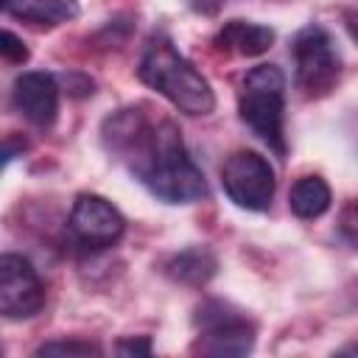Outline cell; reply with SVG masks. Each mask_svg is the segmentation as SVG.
Returning a JSON list of instances; mask_svg holds the SVG:
<instances>
[{
    "instance_id": "6da1fadb",
    "label": "cell",
    "mask_w": 358,
    "mask_h": 358,
    "mask_svg": "<svg viewBox=\"0 0 358 358\" xmlns=\"http://www.w3.org/2000/svg\"><path fill=\"white\" fill-rule=\"evenodd\" d=\"M103 145L131 176L165 204H193L207 196V182L190 159L182 131L168 117H151L145 106H129L103 120Z\"/></svg>"
},
{
    "instance_id": "7a4b0ae2",
    "label": "cell",
    "mask_w": 358,
    "mask_h": 358,
    "mask_svg": "<svg viewBox=\"0 0 358 358\" xmlns=\"http://www.w3.org/2000/svg\"><path fill=\"white\" fill-rule=\"evenodd\" d=\"M137 76L145 87L159 92L185 115H210L215 109V92L210 81L173 48V42L162 34L151 36L143 48Z\"/></svg>"
},
{
    "instance_id": "3957f363",
    "label": "cell",
    "mask_w": 358,
    "mask_h": 358,
    "mask_svg": "<svg viewBox=\"0 0 358 358\" xmlns=\"http://www.w3.org/2000/svg\"><path fill=\"white\" fill-rule=\"evenodd\" d=\"M238 115L274 154H285V76L277 64H257L241 78Z\"/></svg>"
},
{
    "instance_id": "277c9868",
    "label": "cell",
    "mask_w": 358,
    "mask_h": 358,
    "mask_svg": "<svg viewBox=\"0 0 358 358\" xmlns=\"http://www.w3.org/2000/svg\"><path fill=\"white\" fill-rule=\"evenodd\" d=\"M294 73L296 87L308 98L327 95L341 76V56L336 50L333 36L322 25H305L294 36Z\"/></svg>"
},
{
    "instance_id": "5b68a950",
    "label": "cell",
    "mask_w": 358,
    "mask_h": 358,
    "mask_svg": "<svg viewBox=\"0 0 358 358\" xmlns=\"http://www.w3.org/2000/svg\"><path fill=\"white\" fill-rule=\"evenodd\" d=\"M221 187L241 210L266 213L277 190L274 168L263 154L252 148H238L221 165Z\"/></svg>"
},
{
    "instance_id": "8992f818",
    "label": "cell",
    "mask_w": 358,
    "mask_h": 358,
    "mask_svg": "<svg viewBox=\"0 0 358 358\" xmlns=\"http://www.w3.org/2000/svg\"><path fill=\"white\" fill-rule=\"evenodd\" d=\"M199 336L196 350L207 355H246L255 347V322L243 316V310L232 308L221 299H207L196 308L193 316Z\"/></svg>"
},
{
    "instance_id": "52a82bcc",
    "label": "cell",
    "mask_w": 358,
    "mask_h": 358,
    "mask_svg": "<svg viewBox=\"0 0 358 358\" xmlns=\"http://www.w3.org/2000/svg\"><path fill=\"white\" fill-rule=\"evenodd\" d=\"M67 229L81 246L106 249L123 238L126 218L109 199L98 193H78L73 201L70 218H67Z\"/></svg>"
},
{
    "instance_id": "ba28073f",
    "label": "cell",
    "mask_w": 358,
    "mask_h": 358,
    "mask_svg": "<svg viewBox=\"0 0 358 358\" xmlns=\"http://www.w3.org/2000/svg\"><path fill=\"white\" fill-rule=\"evenodd\" d=\"M45 305V285L22 255L0 257V310L6 319H31Z\"/></svg>"
},
{
    "instance_id": "9c48e42d",
    "label": "cell",
    "mask_w": 358,
    "mask_h": 358,
    "mask_svg": "<svg viewBox=\"0 0 358 358\" xmlns=\"http://www.w3.org/2000/svg\"><path fill=\"white\" fill-rule=\"evenodd\" d=\"M11 103L31 126L50 129L59 115V84L45 70L20 73L11 87Z\"/></svg>"
},
{
    "instance_id": "30bf717a",
    "label": "cell",
    "mask_w": 358,
    "mask_h": 358,
    "mask_svg": "<svg viewBox=\"0 0 358 358\" xmlns=\"http://www.w3.org/2000/svg\"><path fill=\"white\" fill-rule=\"evenodd\" d=\"M215 48L238 56H260L274 45V31L268 25L246 22V20H229L215 34Z\"/></svg>"
},
{
    "instance_id": "8fae6325",
    "label": "cell",
    "mask_w": 358,
    "mask_h": 358,
    "mask_svg": "<svg viewBox=\"0 0 358 358\" xmlns=\"http://www.w3.org/2000/svg\"><path fill=\"white\" fill-rule=\"evenodd\" d=\"M162 271L182 285H204L215 277L218 260L207 246H187L176 255H171L162 266Z\"/></svg>"
},
{
    "instance_id": "7c38bea8",
    "label": "cell",
    "mask_w": 358,
    "mask_h": 358,
    "mask_svg": "<svg viewBox=\"0 0 358 358\" xmlns=\"http://www.w3.org/2000/svg\"><path fill=\"white\" fill-rule=\"evenodd\" d=\"M8 17L34 22V25H62L78 17V0H3Z\"/></svg>"
},
{
    "instance_id": "4fadbf2b",
    "label": "cell",
    "mask_w": 358,
    "mask_h": 358,
    "mask_svg": "<svg viewBox=\"0 0 358 358\" xmlns=\"http://www.w3.org/2000/svg\"><path fill=\"white\" fill-rule=\"evenodd\" d=\"M333 204V193L322 176H299L288 193V207L296 218H322Z\"/></svg>"
},
{
    "instance_id": "5bb4252c",
    "label": "cell",
    "mask_w": 358,
    "mask_h": 358,
    "mask_svg": "<svg viewBox=\"0 0 358 358\" xmlns=\"http://www.w3.org/2000/svg\"><path fill=\"white\" fill-rule=\"evenodd\" d=\"M36 355H101V347L92 341L70 338V341H48L36 347Z\"/></svg>"
},
{
    "instance_id": "9a60e30c",
    "label": "cell",
    "mask_w": 358,
    "mask_h": 358,
    "mask_svg": "<svg viewBox=\"0 0 358 358\" xmlns=\"http://www.w3.org/2000/svg\"><path fill=\"white\" fill-rule=\"evenodd\" d=\"M338 238L347 241L352 249H358V201H347L338 213Z\"/></svg>"
},
{
    "instance_id": "2e32d148",
    "label": "cell",
    "mask_w": 358,
    "mask_h": 358,
    "mask_svg": "<svg viewBox=\"0 0 358 358\" xmlns=\"http://www.w3.org/2000/svg\"><path fill=\"white\" fill-rule=\"evenodd\" d=\"M0 53H3V59L6 62H11V64H22L25 59H28V48H25V42L14 34V31H3V39H0Z\"/></svg>"
},
{
    "instance_id": "e0dca14e",
    "label": "cell",
    "mask_w": 358,
    "mask_h": 358,
    "mask_svg": "<svg viewBox=\"0 0 358 358\" xmlns=\"http://www.w3.org/2000/svg\"><path fill=\"white\" fill-rule=\"evenodd\" d=\"M117 352H123V355H137V352H151V341L145 338V336H140V338H123L120 344H117Z\"/></svg>"
},
{
    "instance_id": "ac0fdd59",
    "label": "cell",
    "mask_w": 358,
    "mask_h": 358,
    "mask_svg": "<svg viewBox=\"0 0 358 358\" xmlns=\"http://www.w3.org/2000/svg\"><path fill=\"white\" fill-rule=\"evenodd\" d=\"M344 22H347V31H350V36L358 42V11H347Z\"/></svg>"
}]
</instances>
